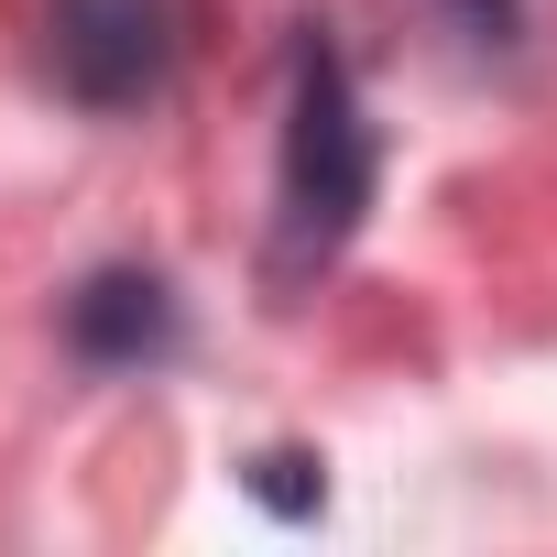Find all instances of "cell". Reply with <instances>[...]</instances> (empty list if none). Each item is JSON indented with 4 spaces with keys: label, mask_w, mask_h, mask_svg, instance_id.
<instances>
[{
    "label": "cell",
    "mask_w": 557,
    "mask_h": 557,
    "mask_svg": "<svg viewBox=\"0 0 557 557\" xmlns=\"http://www.w3.org/2000/svg\"><path fill=\"white\" fill-rule=\"evenodd\" d=\"M66 350L88 372H164L186 350V307L153 262H99L66 285Z\"/></svg>",
    "instance_id": "3957f363"
},
{
    "label": "cell",
    "mask_w": 557,
    "mask_h": 557,
    "mask_svg": "<svg viewBox=\"0 0 557 557\" xmlns=\"http://www.w3.org/2000/svg\"><path fill=\"white\" fill-rule=\"evenodd\" d=\"M448 23H459L470 45H492V55H503V45L524 34V0H448Z\"/></svg>",
    "instance_id": "5b68a950"
},
{
    "label": "cell",
    "mask_w": 557,
    "mask_h": 557,
    "mask_svg": "<svg viewBox=\"0 0 557 557\" xmlns=\"http://www.w3.org/2000/svg\"><path fill=\"white\" fill-rule=\"evenodd\" d=\"M240 492H251L262 513L307 524V513H329V459H318V448H262V459L240 470Z\"/></svg>",
    "instance_id": "277c9868"
},
{
    "label": "cell",
    "mask_w": 557,
    "mask_h": 557,
    "mask_svg": "<svg viewBox=\"0 0 557 557\" xmlns=\"http://www.w3.org/2000/svg\"><path fill=\"white\" fill-rule=\"evenodd\" d=\"M383 197V132H372V99L350 77V55L329 45V23H296L285 45V132H273V240H262V273L273 285H318V273L361 240Z\"/></svg>",
    "instance_id": "6da1fadb"
},
{
    "label": "cell",
    "mask_w": 557,
    "mask_h": 557,
    "mask_svg": "<svg viewBox=\"0 0 557 557\" xmlns=\"http://www.w3.org/2000/svg\"><path fill=\"white\" fill-rule=\"evenodd\" d=\"M45 66L77 110H153L186 66V12L175 0H45Z\"/></svg>",
    "instance_id": "7a4b0ae2"
}]
</instances>
